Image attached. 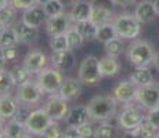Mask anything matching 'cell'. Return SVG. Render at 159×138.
<instances>
[{"instance_id":"cell-1","label":"cell","mask_w":159,"mask_h":138,"mask_svg":"<svg viewBox=\"0 0 159 138\" xmlns=\"http://www.w3.org/2000/svg\"><path fill=\"white\" fill-rule=\"evenodd\" d=\"M118 101L114 96H97L93 97L87 104L90 120L93 122H109L115 118L118 109Z\"/></svg>"},{"instance_id":"cell-2","label":"cell","mask_w":159,"mask_h":138,"mask_svg":"<svg viewBox=\"0 0 159 138\" xmlns=\"http://www.w3.org/2000/svg\"><path fill=\"white\" fill-rule=\"evenodd\" d=\"M154 47L147 40H134L126 48L127 61L134 66H148L154 60Z\"/></svg>"},{"instance_id":"cell-3","label":"cell","mask_w":159,"mask_h":138,"mask_svg":"<svg viewBox=\"0 0 159 138\" xmlns=\"http://www.w3.org/2000/svg\"><path fill=\"white\" fill-rule=\"evenodd\" d=\"M114 26L119 38L122 39H137L141 33V22L136 18L134 14H119L114 18Z\"/></svg>"},{"instance_id":"cell-4","label":"cell","mask_w":159,"mask_h":138,"mask_svg":"<svg viewBox=\"0 0 159 138\" xmlns=\"http://www.w3.org/2000/svg\"><path fill=\"white\" fill-rule=\"evenodd\" d=\"M79 80L84 86H96L101 80V72H100V60L94 55H87L82 61L78 72Z\"/></svg>"},{"instance_id":"cell-5","label":"cell","mask_w":159,"mask_h":138,"mask_svg":"<svg viewBox=\"0 0 159 138\" xmlns=\"http://www.w3.org/2000/svg\"><path fill=\"white\" fill-rule=\"evenodd\" d=\"M36 82L44 91V94H57L60 91L64 82V76L60 69L57 68H44L38 73Z\"/></svg>"},{"instance_id":"cell-6","label":"cell","mask_w":159,"mask_h":138,"mask_svg":"<svg viewBox=\"0 0 159 138\" xmlns=\"http://www.w3.org/2000/svg\"><path fill=\"white\" fill-rule=\"evenodd\" d=\"M145 119H147V115H144L141 108L127 104V106H125V108L120 110V113L118 115L116 122H118V126L122 130L127 131V130H134V128H137Z\"/></svg>"},{"instance_id":"cell-7","label":"cell","mask_w":159,"mask_h":138,"mask_svg":"<svg viewBox=\"0 0 159 138\" xmlns=\"http://www.w3.org/2000/svg\"><path fill=\"white\" fill-rule=\"evenodd\" d=\"M53 122L54 120L44 110V108H38L30 112L29 118L25 122V127L29 134H32L35 137H42Z\"/></svg>"},{"instance_id":"cell-8","label":"cell","mask_w":159,"mask_h":138,"mask_svg":"<svg viewBox=\"0 0 159 138\" xmlns=\"http://www.w3.org/2000/svg\"><path fill=\"white\" fill-rule=\"evenodd\" d=\"M43 96L44 91L42 90L39 83L33 79L21 86H17V91H15L17 101L20 104H25V105H35V104L40 102Z\"/></svg>"},{"instance_id":"cell-9","label":"cell","mask_w":159,"mask_h":138,"mask_svg":"<svg viewBox=\"0 0 159 138\" xmlns=\"http://www.w3.org/2000/svg\"><path fill=\"white\" fill-rule=\"evenodd\" d=\"M136 102L144 109H154L159 106V83H149V84L139 87L136 94Z\"/></svg>"},{"instance_id":"cell-10","label":"cell","mask_w":159,"mask_h":138,"mask_svg":"<svg viewBox=\"0 0 159 138\" xmlns=\"http://www.w3.org/2000/svg\"><path fill=\"white\" fill-rule=\"evenodd\" d=\"M69 101H66L65 98H62L60 94H50L48 100L44 104V110L50 115V118L54 122H60V120H65L66 115L69 112Z\"/></svg>"},{"instance_id":"cell-11","label":"cell","mask_w":159,"mask_h":138,"mask_svg":"<svg viewBox=\"0 0 159 138\" xmlns=\"http://www.w3.org/2000/svg\"><path fill=\"white\" fill-rule=\"evenodd\" d=\"M72 18L69 13H61L58 15H54V17H48L46 20V32L50 38L57 35H64V33L68 32V29L72 26Z\"/></svg>"},{"instance_id":"cell-12","label":"cell","mask_w":159,"mask_h":138,"mask_svg":"<svg viewBox=\"0 0 159 138\" xmlns=\"http://www.w3.org/2000/svg\"><path fill=\"white\" fill-rule=\"evenodd\" d=\"M137 90H139V86L136 83L131 82L130 79H125V80H120L114 87L112 96L120 104H131L133 101H136Z\"/></svg>"},{"instance_id":"cell-13","label":"cell","mask_w":159,"mask_h":138,"mask_svg":"<svg viewBox=\"0 0 159 138\" xmlns=\"http://www.w3.org/2000/svg\"><path fill=\"white\" fill-rule=\"evenodd\" d=\"M48 58L43 51L40 50H30L28 54L25 55L22 61V65L29 70L32 75H38L39 72H42L44 68H47Z\"/></svg>"},{"instance_id":"cell-14","label":"cell","mask_w":159,"mask_h":138,"mask_svg":"<svg viewBox=\"0 0 159 138\" xmlns=\"http://www.w3.org/2000/svg\"><path fill=\"white\" fill-rule=\"evenodd\" d=\"M46 20H47V15L44 13L43 6L40 4H36L28 10H24L22 13V24L28 26L40 28L43 24H46Z\"/></svg>"},{"instance_id":"cell-15","label":"cell","mask_w":159,"mask_h":138,"mask_svg":"<svg viewBox=\"0 0 159 138\" xmlns=\"http://www.w3.org/2000/svg\"><path fill=\"white\" fill-rule=\"evenodd\" d=\"M82 86L83 83L79 80V78H65L58 94L62 98H65L66 101H73L79 98V96L82 94Z\"/></svg>"},{"instance_id":"cell-16","label":"cell","mask_w":159,"mask_h":138,"mask_svg":"<svg viewBox=\"0 0 159 138\" xmlns=\"http://www.w3.org/2000/svg\"><path fill=\"white\" fill-rule=\"evenodd\" d=\"M91 11H93L91 2H87V0H76L72 4L69 14H71V18L73 22L78 24V22H83V21L90 20Z\"/></svg>"},{"instance_id":"cell-17","label":"cell","mask_w":159,"mask_h":138,"mask_svg":"<svg viewBox=\"0 0 159 138\" xmlns=\"http://www.w3.org/2000/svg\"><path fill=\"white\" fill-rule=\"evenodd\" d=\"M18 105H20V102L11 94L0 96V119L4 122L11 120L14 118L15 112H17Z\"/></svg>"},{"instance_id":"cell-18","label":"cell","mask_w":159,"mask_h":138,"mask_svg":"<svg viewBox=\"0 0 159 138\" xmlns=\"http://www.w3.org/2000/svg\"><path fill=\"white\" fill-rule=\"evenodd\" d=\"M134 15H136V18L141 24L152 22V21L155 20V17L158 15L157 10H155L154 2H151V0H143V2H140L139 4L136 6Z\"/></svg>"},{"instance_id":"cell-19","label":"cell","mask_w":159,"mask_h":138,"mask_svg":"<svg viewBox=\"0 0 159 138\" xmlns=\"http://www.w3.org/2000/svg\"><path fill=\"white\" fill-rule=\"evenodd\" d=\"M90 120V115H89L87 105H76L69 109L68 115L65 118L66 126H73V127H79L80 124L86 123Z\"/></svg>"},{"instance_id":"cell-20","label":"cell","mask_w":159,"mask_h":138,"mask_svg":"<svg viewBox=\"0 0 159 138\" xmlns=\"http://www.w3.org/2000/svg\"><path fill=\"white\" fill-rule=\"evenodd\" d=\"M51 64L54 68L60 69L61 72L72 69V66L75 65V55H73V50H66L61 51V53H53L50 58Z\"/></svg>"},{"instance_id":"cell-21","label":"cell","mask_w":159,"mask_h":138,"mask_svg":"<svg viewBox=\"0 0 159 138\" xmlns=\"http://www.w3.org/2000/svg\"><path fill=\"white\" fill-rule=\"evenodd\" d=\"M120 70V62L118 61L116 57H111L107 54L100 60V72H101L102 78H112L116 76Z\"/></svg>"},{"instance_id":"cell-22","label":"cell","mask_w":159,"mask_h":138,"mask_svg":"<svg viewBox=\"0 0 159 138\" xmlns=\"http://www.w3.org/2000/svg\"><path fill=\"white\" fill-rule=\"evenodd\" d=\"M129 79L136 83L139 87H141V86L149 84V83L154 82V75H152L151 69L148 66H136Z\"/></svg>"},{"instance_id":"cell-23","label":"cell","mask_w":159,"mask_h":138,"mask_svg":"<svg viewBox=\"0 0 159 138\" xmlns=\"http://www.w3.org/2000/svg\"><path fill=\"white\" fill-rule=\"evenodd\" d=\"M39 38V28L28 26L25 24H21L18 26V39H20V44L29 46L35 43Z\"/></svg>"},{"instance_id":"cell-24","label":"cell","mask_w":159,"mask_h":138,"mask_svg":"<svg viewBox=\"0 0 159 138\" xmlns=\"http://www.w3.org/2000/svg\"><path fill=\"white\" fill-rule=\"evenodd\" d=\"M20 44V39H18V29L13 26H4L0 33V47L7 48V47H15Z\"/></svg>"},{"instance_id":"cell-25","label":"cell","mask_w":159,"mask_h":138,"mask_svg":"<svg viewBox=\"0 0 159 138\" xmlns=\"http://www.w3.org/2000/svg\"><path fill=\"white\" fill-rule=\"evenodd\" d=\"M28 133L25 127V123H21L18 120H11L6 122V138H24Z\"/></svg>"},{"instance_id":"cell-26","label":"cell","mask_w":159,"mask_h":138,"mask_svg":"<svg viewBox=\"0 0 159 138\" xmlns=\"http://www.w3.org/2000/svg\"><path fill=\"white\" fill-rule=\"evenodd\" d=\"M90 20L96 24V26H102L105 24H109L114 21V14L111 10H105V8H98V7H93L91 11V17Z\"/></svg>"},{"instance_id":"cell-27","label":"cell","mask_w":159,"mask_h":138,"mask_svg":"<svg viewBox=\"0 0 159 138\" xmlns=\"http://www.w3.org/2000/svg\"><path fill=\"white\" fill-rule=\"evenodd\" d=\"M76 26H78V29H79V32H80V35L83 36L84 42L96 40L98 26H96V24H94L91 20L83 21V22H78V24H76Z\"/></svg>"},{"instance_id":"cell-28","label":"cell","mask_w":159,"mask_h":138,"mask_svg":"<svg viewBox=\"0 0 159 138\" xmlns=\"http://www.w3.org/2000/svg\"><path fill=\"white\" fill-rule=\"evenodd\" d=\"M14 87H15V82H14L11 70H7V69L0 70V96L10 94Z\"/></svg>"},{"instance_id":"cell-29","label":"cell","mask_w":159,"mask_h":138,"mask_svg":"<svg viewBox=\"0 0 159 138\" xmlns=\"http://www.w3.org/2000/svg\"><path fill=\"white\" fill-rule=\"evenodd\" d=\"M115 38H118V33H116L114 22H109V24H105V25L98 28L96 40H98V42H101L105 44V43H108L109 40H112V39H115Z\"/></svg>"},{"instance_id":"cell-30","label":"cell","mask_w":159,"mask_h":138,"mask_svg":"<svg viewBox=\"0 0 159 138\" xmlns=\"http://www.w3.org/2000/svg\"><path fill=\"white\" fill-rule=\"evenodd\" d=\"M65 35H66V39H68L69 50H76V48H80L82 46H83L84 39H83V36L80 35V32H79L76 24L69 28L68 32H66Z\"/></svg>"},{"instance_id":"cell-31","label":"cell","mask_w":159,"mask_h":138,"mask_svg":"<svg viewBox=\"0 0 159 138\" xmlns=\"http://www.w3.org/2000/svg\"><path fill=\"white\" fill-rule=\"evenodd\" d=\"M118 137V128L109 122H101L96 127L94 138H116Z\"/></svg>"},{"instance_id":"cell-32","label":"cell","mask_w":159,"mask_h":138,"mask_svg":"<svg viewBox=\"0 0 159 138\" xmlns=\"http://www.w3.org/2000/svg\"><path fill=\"white\" fill-rule=\"evenodd\" d=\"M105 51L108 55H111V57H116L118 58L120 54L125 53V43L122 40V38H115L112 39V40H109L108 43H105Z\"/></svg>"},{"instance_id":"cell-33","label":"cell","mask_w":159,"mask_h":138,"mask_svg":"<svg viewBox=\"0 0 159 138\" xmlns=\"http://www.w3.org/2000/svg\"><path fill=\"white\" fill-rule=\"evenodd\" d=\"M11 73H13L15 86H21V84H24V83L29 82L30 79H32V73H30L24 65L14 66V68L11 69Z\"/></svg>"},{"instance_id":"cell-34","label":"cell","mask_w":159,"mask_h":138,"mask_svg":"<svg viewBox=\"0 0 159 138\" xmlns=\"http://www.w3.org/2000/svg\"><path fill=\"white\" fill-rule=\"evenodd\" d=\"M17 20V8L8 4L6 8L0 11V24L3 26H13V24Z\"/></svg>"},{"instance_id":"cell-35","label":"cell","mask_w":159,"mask_h":138,"mask_svg":"<svg viewBox=\"0 0 159 138\" xmlns=\"http://www.w3.org/2000/svg\"><path fill=\"white\" fill-rule=\"evenodd\" d=\"M134 131H136V133L139 134L141 138H154L158 134L159 130L148 120V119H145V120L143 122L139 127L134 128Z\"/></svg>"},{"instance_id":"cell-36","label":"cell","mask_w":159,"mask_h":138,"mask_svg":"<svg viewBox=\"0 0 159 138\" xmlns=\"http://www.w3.org/2000/svg\"><path fill=\"white\" fill-rule=\"evenodd\" d=\"M50 48L53 53H61V51H66L69 50V44H68V39L66 35H57L53 36L50 39Z\"/></svg>"},{"instance_id":"cell-37","label":"cell","mask_w":159,"mask_h":138,"mask_svg":"<svg viewBox=\"0 0 159 138\" xmlns=\"http://www.w3.org/2000/svg\"><path fill=\"white\" fill-rule=\"evenodd\" d=\"M43 8H44V13L47 15V18L54 17V15H58L65 11V6H64L60 0H50V2L46 3L43 6Z\"/></svg>"},{"instance_id":"cell-38","label":"cell","mask_w":159,"mask_h":138,"mask_svg":"<svg viewBox=\"0 0 159 138\" xmlns=\"http://www.w3.org/2000/svg\"><path fill=\"white\" fill-rule=\"evenodd\" d=\"M32 105H25V104H20L18 105V109H17V112H15V115H14V120H18V122H21V123H25L26 122V119L29 118V115H30V112H32Z\"/></svg>"},{"instance_id":"cell-39","label":"cell","mask_w":159,"mask_h":138,"mask_svg":"<svg viewBox=\"0 0 159 138\" xmlns=\"http://www.w3.org/2000/svg\"><path fill=\"white\" fill-rule=\"evenodd\" d=\"M62 131L60 127V124H58V122H53L50 126H48V128L44 131V134L42 136V138H61L62 137Z\"/></svg>"},{"instance_id":"cell-40","label":"cell","mask_w":159,"mask_h":138,"mask_svg":"<svg viewBox=\"0 0 159 138\" xmlns=\"http://www.w3.org/2000/svg\"><path fill=\"white\" fill-rule=\"evenodd\" d=\"M78 130L83 138H91V137H94V134H96V126L93 124V120H89L86 123L79 126Z\"/></svg>"},{"instance_id":"cell-41","label":"cell","mask_w":159,"mask_h":138,"mask_svg":"<svg viewBox=\"0 0 159 138\" xmlns=\"http://www.w3.org/2000/svg\"><path fill=\"white\" fill-rule=\"evenodd\" d=\"M10 4L15 7L17 10H28V8L36 6V0H10Z\"/></svg>"},{"instance_id":"cell-42","label":"cell","mask_w":159,"mask_h":138,"mask_svg":"<svg viewBox=\"0 0 159 138\" xmlns=\"http://www.w3.org/2000/svg\"><path fill=\"white\" fill-rule=\"evenodd\" d=\"M93 7H98V8H105V10H114L115 3L114 0H90Z\"/></svg>"},{"instance_id":"cell-43","label":"cell","mask_w":159,"mask_h":138,"mask_svg":"<svg viewBox=\"0 0 159 138\" xmlns=\"http://www.w3.org/2000/svg\"><path fill=\"white\" fill-rule=\"evenodd\" d=\"M3 53H4V58H6V61H7V62H13V61H15L18 58V55H20L17 46H15V47L3 48Z\"/></svg>"},{"instance_id":"cell-44","label":"cell","mask_w":159,"mask_h":138,"mask_svg":"<svg viewBox=\"0 0 159 138\" xmlns=\"http://www.w3.org/2000/svg\"><path fill=\"white\" fill-rule=\"evenodd\" d=\"M147 119L159 130V106L154 109H149L148 113H147Z\"/></svg>"},{"instance_id":"cell-45","label":"cell","mask_w":159,"mask_h":138,"mask_svg":"<svg viewBox=\"0 0 159 138\" xmlns=\"http://www.w3.org/2000/svg\"><path fill=\"white\" fill-rule=\"evenodd\" d=\"M61 138H83L79 133L78 127H73V126H68L65 130L62 131V137Z\"/></svg>"},{"instance_id":"cell-46","label":"cell","mask_w":159,"mask_h":138,"mask_svg":"<svg viewBox=\"0 0 159 138\" xmlns=\"http://www.w3.org/2000/svg\"><path fill=\"white\" fill-rule=\"evenodd\" d=\"M136 0H114V3L116 6H120V7H127V6L133 4Z\"/></svg>"},{"instance_id":"cell-47","label":"cell","mask_w":159,"mask_h":138,"mask_svg":"<svg viewBox=\"0 0 159 138\" xmlns=\"http://www.w3.org/2000/svg\"><path fill=\"white\" fill-rule=\"evenodd\" d=\"M122 138H141V137H140L134 130H127V131H125V134Z\"/></svg>"},{"instance_id":"cell-48","label":"cell","mask_w":159,"mask_h":138,"mask_svg":"<svg viewBox=\"0 0 159 138\" xmlns=\"http://www.w3.org/2000/svg\"><path fill=\"white\" fill-rule=\"evenodd\" d=\"M6 64H7V61H6V58H4V53H3V48L0 47V70L6 69Z\"/></svg>"},{"instance_id":"cell-49","label":"cell","mask_w":159,"mask_h":138,"mask_svg":"<svg viewBox=\"0 0 159 138\" xmlns=\"http://www.w3.org/2000/svg\"><path fill=\"white\" fill-rule=\"evenodd\" d=\"M152 65H154V68H155V69H158V70H159V51H157V53L154 54Z\"/></svg>"},{"instance_id":"cell-50","label":"cell","mask_w":159,"mask_h":138,"mask_svg":"<svg viewBox=\"0 0 159 138\" xmlns=\"http://www.w3.org/2000/svg\"><path fill=\"white\" fill-rule=\"evenodd\" d=\"M0 138H6V123L0 119Z\"/></svg>"},{"instance_id":"cell-51","label":"cell","mask_w":159,"mask_h":138,"mask_svg":"<svg viewBox=\"0 0 159 138\" xmlns=\"http://www.w3.org/2000/svg\"><path fill=\"white\" fill-rule=\"evenodd\" d=\"M8 4H10V3H8V0H0V11H2L3 8L7 7Z\"/></svg>"},{"instance_id":"cell-52","label":"cell","mask_w":159,"mask_h":138,"mask_svg":"<svg viewBox=\"0 0 159 138\" xmlns=\"http://www.w3.org/2000/svg\"><path fill=\"white\" fill-rule=\"evenodd\" d=\"M60 2H61V3H62V4H64V6H69V4H71V6H72V4H73V3H75V2H76V0H60Z\"/></svg>"},{"instance_id":"cell-53","label":"cell","mask_w":159,"mask_h":138,"mask_svg":"<svg viewBox=\"0 0 159 138\" xmlns=\"http://www.w3.org/2000/svg\"><path fill=\"white\" fill-rule=\"evenodd\" d=\"M154 6H155V10H157V13L159 14V0H154Z\"/></svg>"},{"instance_id":"cell-54","label":"cell","mask_w":159,"mask_h":138,"mask_svg":"<svg viewBox=\"0 0 159 138\" xmlns=\"http://www.w3.org/2000/svg\"><path fill=\"white\" fill-rule=\"evenodd\" d=\"M50 2V0H36V3H38V4H40V6H44L46 3H48Z\"/></svg>"},{"instance_id":"cell-55","label":"cell","mask_w":159,"mask_h":138,"mask_svg":"<svg viewBox=\"0 0 159 138\" xmlns=\"http://www.w3.org/2000/svg\"><path fill=\"white\" fill-rule=\"evenodd\" d=\"M33 137H35V136H32V134H26L24 138H33Z\"/></svg>"},{"instance_id":"cell-56","label":"cell","mask_w":159,"mask_h":138,"mask_svg":"<svg viewBox=\"0 0 159 138\" xmlns=\"http://www.w3.org/2000/svg\"><path fill=\"white\" fill-rule=\"evenodd\" d=\"M3 28H4V26H3V25H2V24H0V33H2V30H3Z\"/></svg>"},{"instance_id":"cell-57","label":"cell","mask_w":159,"mask_h":138,"mask_svg":"<svg viewBox=\"0 0 159 138\" xmlns=\"http://www.w3.org/2000/svg\"><path fill=\"white\" fill-rule=\"evenodd\" d=\"M154 138H159V131H158V134H157V136H155Z\"/></svg>"}]
</instances>
